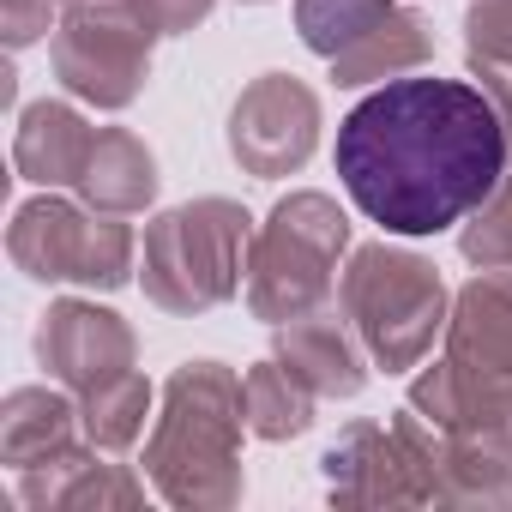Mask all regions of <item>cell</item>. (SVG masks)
Returning a JSON list of instances; mask_svg holds the SVG:
<instances>
[{"label":"cell","mask_w":512,"mask_h":512,"mask_svg":"<svg viewBox=\"0 0 512 512\" xmlns=\"http://www.w3.org/2000/svg\"><path fill=\"white\" fill-rule=\"evenodd\" d=\"M338 181L386 235H440L506 181V121L482 85L404 73L338 121Z\"/></svg>","instance_id":"obj_1"},{"label":"cell","mask_w":512,"mask_h":512,"mask_svg":"<svg viewBox=\"0 0 512 512\" xmlns=\"http://www.w3.org/2000/svg\"><path fill=\"white\" fill-rule=\"evenodd\" d=\"M241 380L223 362H181L163 386V416L145 440V476L169 506L241 500Z\"/></svg>","instance_id":"obj_2"},{"label":"cell","mask_w":512,"mask_h":512,"mask_svg":"<svg viewBox=\"0 0 512 512\" xmlns=\"http://www.w3.org/2000/svg\"><path fill=\"white\" fill-rule=\"evenodd\" d=\"M253 217L235 199H187L145 223L139 284L163 314H205L247 290Z\"/></svg>","instance_id":"obj_3"},{"label":"cell","mask_w":512,"mask_h":512,"mask_svg":"<svg viewBox=\"0 0 512 512\" xmlns=\"http://www.w3.org/2000/svg\"><path fill=\"white\" fill-rule=\"evenodd\" d=\"M350 247V217L326 193H290L253 229L247 253V308L253 320L284 326L320 302H332L338 260Z\"/></svg>","instance_id":"obj_4"},{"label":"cell","mask_w":512,"mask_h":512,"mask_svg":"<svg viewBox=\"0 0 512 512\" xmlns=\"http://www.w3.org/2000/svg\"><path fill=\"white\" fill-rule=\"evenodd\" d=\"M338 302L356 326V338L368 344V356L386 374L422 368V356L434 350V338L446 332V284L422 253L404 247H356L350 266L338 278Z\"/></svg>","instance_id":"obj_5"},{"label":"cell","mask_w":512,"mask_h":512,"mask_svg":"<svg viewBox=\"0 0 512 512\" xmlns=\"http://www.w3.org/2000/svg\"><path fill=\"white\" fill-rule=\"evenodd\" d=\"M13 266L37 284H85V290H121L139 272V235L115 211H91L73 199H25L7 229Z\"/></svg>","instance_id":"obj_6"},{"label":"cell","mask_w":512,"mask_h":512,"mask_svg":"<svg viewBox=\"0 0 512 512\" xmlns=\"http://www.w3.org/2000/svg\"><path fill=\"white\" fill-rule=\"evenodd\" d=\"M440 446L446 434L404 404L392 428L356 422L344 440H332L320 464H326L332 500L344 506H422V500H440Z\"/></svg>","instance_id":"obj_7"},{"label":"cell","mask_w":512,"mask_h":512,"mask_svg":"<svg viewBox=\"0 0 512 512\" xmlns=\"http://www.w3.org/2000/svg\"><path fill=\"white\" fill-rule=\"evenodd\" d=\"M157 31L127 0H73L55 25V73L91 109H127L151 79Z\"/></svg>","instance_id":"obj_8"},{"label":"cell","mask_w":512,"mask_h":512,"mask_svg":"<svg viewBox=\"0 0 512 512\" xmlns=\"http://www.w3.org/2000/svg\"><path fill=\"white\" fill-rule=\"evenodd\" d=\"M320 145V97L296 79V73H266L253 79L235 109H229V157L260 175V181H278V175H296Z\"/></svg>","instance_id":"obj_9"},{"label":"cell","mask_w":512,"mask_h":512,"mask_svg":"<svg viewBox=\"0 0 512 512\" xmlns=\"http://www.w3.org/2000/svg\"><path fill=\"white\" fill-rule=\"evenodd\" d=\"M37 356L67 392H97L103 380L133 368V326L115 308H97L85 296H67L37 326Z\"/></svg>","instance_id":"obj_10"},{"label":"cell","mask_w":512,"mask_h":512,"mask_svg":"<svg viewBox=\"0 0 512 512\" xmlns=\"http://www.w3.org/2000/svg\"><path fill=\"white\" fill-rule=\"evenodd\" d=\"M278 362H290L320 398H356L368 386V344L356 338L344 302H320L278 326Z\"/></svg>","instance_id":"obj_11"},{"label":"cell","mask_w":512,"mask_h":512,"mask_svg":"<svg viewBox=\"0 0 512 512\" xmlns=\"http://www.w3.org/2000/svg\"><path fill=\"white\" fill-rule=\"evenodd\" d=\"M446 356L482 380H512V272H476L458 290Z\"/></svg>","instance_id":"obj_12"},{"label":"cell","mask_w":512,"mask_h":512,"mask_svg":"<svg viewBox=\"0 0 512 512\" xmlns=\"http://www.w3.org/2000/svg\"><path fill=\"white\" fill-rule=\"evenodd\" d=\"M19 500L31 506V512H103V506H139L145 500V488L121 470V464H103L97 458V446L91 452H61V458H49V464H31V470H19Z\"/></svg>","instance_id":"obj_13"},{"label":"cell","mask_w":512,"mask_h":512,"mask_svg":"<svg viewBox=\"0 0 512 512\" xmlns=\"http://www.w3.org/2000/svg\"><path fill=\"white\" fill-rule=\"evenodd\" d=\"M91 145H97V127L73 109V103H31L19 115V133H13V169L37 187H73L91 163Z\"/></svg>","instance_id":"obj_14"},{"label":"cell","mask_w":512,"mask_h":512,"mask_svg":"<svg viewBox=\"0 0 512 512\" xmlns=\"http://www.w3.org/2000/svg\"><path fill=\"white\" fill-rule=\"evenodd\" d=\"M73 193L91 205V211H115V217H139L151 199H157V157L139 133L127 127H97V145H91V163L85 175L73 181Z\"/></svg>","instance_id":"obj_15"},{"label":"cell","mask_w":512,"mask_h":512,"mask_svg":"<svg viewBox=\"0 0 512 512\" xmlns=\"http://www.w3.org/2000/svg\"><path fill=\"white\" fill-rule=\"evenodd\" d=\"M79 434H85L79 410L49 386H19L0 404V464H13V470H31V464L73 452Z\"/></svg>","instance_id":"obj_16"},{"label":"cell","mask_w":512,"mask_h":512,"mask_svg":"<svg viewBox=\"0 0 512 512\" xmlns=\"http://www.w3.org/2000/svg\"><path fill=\"white\" fill-rule=\"evenodd\" d=\"M428 55H434V31H428V19H422V13H410V7H392V13L362 37V43H350V49L332 61V79H338V85L404 79V73L428 67Z\"/></svg>","instance_id":"obj_17"},{"label":"cell","mask_w":512,"mask_h":512,"mask_svg":"<svg viewBox=\"0 0 512 512\" xmlns=\"http://www.w3.org/2000/svg\"><path fill=\"white\" fill-rule=\"evenodd\" d=\"M314 386L290 368V362H253L241 374V404H247V434L260 440H296L314 428Z\"/></svg>","instance_id":"obj_18"},{"label":"cell","mask_w":512,"mask_h":512,"mask_svg":"<svg viewBox=\"0 0 512 512\" xmlns=\"http://www.w3.org/2000/svg\"><path fill=\"white\" fill-rule=\"evenodd\" d=\"M145 416H151V380L139 368L103 380L97 392H85L79 404V422H85V440L97 452H127L139 434H145Z\"/></svg>","instance_id":"obj_19"},{"label":"cell","mask_w":512,"mask_h":512,"mask_svg":"<svg viewBox=\"0 0 512 512\" xmlns=\"http://www.w3.org/2000/svg\"><path fill=\"white\" fill-rule=\"evenodd\" d=\"M392 13V0H296V31L314 55L338 61L350 43H362L380 19Z\"/></svg>","instance_id":"obj_20"},{"label":"cell","mask_w":512,"mask_h":512,"mask_svg":"<svg viewBox=\"0 0 512 512\" xmlns=\"http://www.w3.org/2000/svg\"><path fill=\"white\" fill-rule=\"evenodd\" d=\"M458 247H464V260L482 266V272H512V175L464 217Z\"/></svg>","instance_id":"obj_21"},{"label":"cell","mask_w":512,"mask_h":512,"mask_svg":"<svg viewBox=\"0 0 512 512\" xmlns=\"http://www.w3.org/2000/svg\"><path fill=\"white\" fill-rule=\"evenodd\" d=\"M55 31V0H0V37L7 49H31Z\"/></svg>","instance_id":"obj_22"},{"label":"cell","mask_w":512,"mask_h":512,"mask_svg":"<svg viewBox=\"0 0 512 512\" xmlns=\"http://www.w3.org/2000/svg\"><path fill=\"white\" fill-rule=\"evenodd\" d=\"M127 7H133L157 37H181V31H193V25L211 19L217 0H127Z\"/></svg>","instance_id":"obj_23"},{"label":"cell","mask_w":512,"mask_h":512,"mask_svg":"<svg viewBox=\"0 0 512 512\" xmlns=\"http://www.w3.org/2000/svg\"><path fill=\"white\" fill-rule=\"evenodd\" d=\"M470 73L482 79L488 103L500 109V121H506V145H512V55H470Z\"/></svg>","instance_id":"obj_24"},{"label":"cell","mask_w":512,"mask_h":512,"mask_svg":"<svg viewBox=\"0 0 512 512\" xmlns=\"http://www.w3.org/2000/svg\"><path fill=\"white\" fill-rule=\"evenodd\" d=\"M247 7H266V0H247Z\"/></svg>","instance_id":"obj_25"},{"label":"cell","mask_w":512,"mask_h":512,"mask_svg":"<svg viewBox=\"0 0 512 512\" xmlns=\"http://www.w3.org/2000/svg\"><path fill=\"white\" fill-rule=\"evenodd\" d=\"M67 7H73V0H67Z\"/></svg>","instance_id":"obj_26"}]
</instances>
